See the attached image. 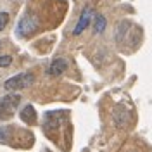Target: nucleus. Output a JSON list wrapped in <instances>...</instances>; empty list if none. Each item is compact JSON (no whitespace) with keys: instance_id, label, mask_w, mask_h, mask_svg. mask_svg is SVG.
<instances>
[{"instance_id":"1","label":"nucleus","mask_w":152,"mask_h":152,"mask_svg":"<svg viewBox=\"0 0 152 152\" xmlns=\"http://www.w3.org/2000/svg\"><path fill=\"white\" fill-rule=\"evenodd\" d=\"M33 81H35L33 73H19V75L9 78V80L4 83V86H5V90H9V92H18V90H23V88L31 86Z\"/></svg>"},{"instance_id":"2","label":"nucleus","mask_w":152,"mask_h":152,"mask_svg":"<svg viewBox=\"0 0 152 152\" xmlns=\"http://www.w3.org/2000/svg\"><path fill=\"white\" fill-rule=\"evenodd\" d=\"M19 102H21V97L18 94H9L5 97L0 99V119H7L10 118L14 111L18 109Z\"/></svg>"},{"instance_id":"3","label":"nucleus","mask_w":152,"mask_h":152,"mask_svg":"<svg viewBox=\"0 0 152 152\" xmlns=\"http://www.w3.org/2000/svg\"><path fill=\"white\" fill-rule=\"evenodd\" d=\"M38 28V21L33 14H24L21 21L18 23V28H16V33L19 37H29L31 33H35Z\"/></svg>"},{"instance_id":"4","label":"nucleus","mask_w":152,"mask_h":152,"mask_svg":"<svg viewBox=\"0 0 152 152\" xmlns=\"http://www.w3.org/2000/svg\"><path fill=\"white\" fill-rule=\"evenodd\" d=\"M94 18H95V12L92 7H83V10H81V16H80V19H78V23H76L75 29H73V35L75 37H78V35H81L83 31H85L88 26H90V23H94Z\"/></svg>"},{"instance_id":"5","label":"nucleus","mask_w":152,"mask_h":152,"mask_svg":"<svg viewBox=\"0 0 152 152\" xmlns=\"http://www.w3.org/2000/svg\"><path fill=\"white\" fill-rule=\"evenodd\" d=\"M66 67H67V62L64 59H54L52 64H50L48 69H47V75L48 76H59L66 71Z\"/></svg>"},{"instance_id":"6","label":"nucleus","mask_w":152,"mask_h":152,"mask_svg":"<svg viewBox=\"0 0 152 152\" xmlns=\"http://www.w3.org/2000/svg\"><path fill=\"white\" fill-rule=\"evenodd\" d=\"M19 116H21V119H23L26 124H35L37 123V111H35V107H33L31 104L24 105L23 111L19 113Z\"/></svg>"},{"instance_id":"7","label":"nucleus","mask_w":152,"mask_h":152,"mask_svg":"<svg viewBox=\"0 0 152 152\" xmlns=\"http://www.w3.org/2000/svg\"><path fill=\"white\" fill-rule=\"evenodd\" d=\"M94 29H95V33H102L105 29V18L104 16L97 14L94 18Z\"/></svg>"},{"instance_id":"8","label":"nucleus","mask_w":152,"mask_h":152,"mask_svg":"<svg viewBox=\"0 0 152 152\" xmlns=\"http://www.w3.org/2000/svg\"><path fill=\"white\" fill-rule=\"evenodd\" d=\"M9 138H10V128L9 126L0 128V143H7Z\"/></svg>"},{"instance_id":"9","label":"nucleus","mask_w":152,"mask_h":152,"mask_svg":"<svg viewBox=\"0 0 152 152\" xmlns=\"http://www.w3.org/2000/svg\"><path fill=\"white\" fill-rule=\"evenodd\" d=\"M10 64H12V57L0 54V67H9Z\"/></svg>"},{"instance_id":"10","label":"nucleus","mask_w":152,"mask_h":152,"mask_svg":"<svg viewBox=\"0 0 152 152\" xmlns=\"http://www.w3.org/2000/svg\"><path fill=\"white\" fill-rule=\"evenodd\" d=\"M7 23H9V14L7 12H0V31L7 26Z\"/></svg>"},{"instance_id":"11","label":"nucleus","mask_w":152,"mask_h":152,"mask_svg":"<svg viewBox=\"0 0 152 152\" xmlns=\"http://www.w3.org/2000/svg\"><path fill=\"white\" fill-rule=\"evenodd\" d=\"M126 152H140V151H137V149H130V151H126Z\"/></svg>"}]
</instances>
